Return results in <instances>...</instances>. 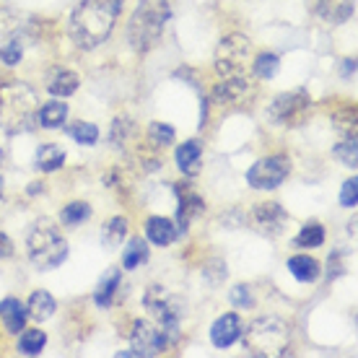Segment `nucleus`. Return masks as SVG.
<instances>
[{
  "instance_id": "obj_5",
  "label": "nucleus",
  "mask_w": 358,
  "mask_h": 358,
  "mask_svg": "<svg viewBox=\"0 0 358 358\" xmlns=\"http://www.w3.org/2000/svg\"><path fill=\"white\" fill-rule=\"evenodd\" d=\"M68 257V242L50 224H36L29 234V260L39 270H52Z\"/></svg>"
},
{
  "instance_id": "obj_26",
  "label": "nucleus",
  "mask_w": 358,
  "mask_h": 358,
  "mask_svg": "<svg viewBox=\"0 0 358 358\" xmlns=\"http://www.w3.org/2000/svg\"><path fill=\"white\" fill-rule=\"evenodd\" d=\"M145 260H148V244L143 239H130L125 252H122V265H125V270H135L138 265H143Z\"/></svg>"
},
{
  "instance_id": "obj_13",
  "label": "nucleus",
  "mask_w": 358,
  "mask_h": 358,
  "mask_svg": "<svg viewBox=\"0 0 358 358\" xmlns=\"http://www.w3.org/2000/svg\"><path fill=\"white\" fill-rule=\"evenodd\" d=\"M242 338V320L239 314H221L210 327V341L215 348H229Z\"/></svg>"
},
{
  "instance_id": "obj_31",
  "label": "nucleus",
  "mask_w": 358,
  "mask_h": 358,
  "mask_svg": "<svg viewBox=\"0 0 358 358\" xmlns=\"http://www.w3.org/2000/svg\"><path fill=\"white\" fill-rule=\"evenodd\" d=\"M91 218V206L89 203H71V206H65L60 210V221L65 226H78L83 221H89Z\"/></svg>"
},
{
  "instance_id": "obj_21",
  "label": "nucleus",
  "mask_w": 358,
  "mask_h": 358,
  "mask_svg": "<svg viewBox=\"0 0 358 358\" xmlns=\"http://www.w3.org/2000/svg\"><path fill=\"white\" fill-rule=\"evenodd\" d=\"M288 270H291V275L296 280H301V283H314L322 268H320V262L309 257V255H294L291 260H288Z\"/></svg>"
},
{
  "instance_id": "obj_19",
  "label": "nucleus",
  "mask_w": 358,
  "mask_h": 358,
  "mask_svg": "<svg viewBox=\"0 0 358 358\" xmlns=\"http://www.w3.org/2000/svg\"><path fill=\"white\" fill-rule=\"evenodd\" d=\"M200 159H203V143L200 141H187L177 148V164L187 177L200 174Z\"/></svg>"
},
{
  "instance_id": "obj_16",
  "label": "nucleus",
  "mask_w": 358,
  "mask_h": 358,
  "mask_svg": "<svg viewBox=\"0 0 358 358\" xmlns=\"http://www.w3.org/2000/svg\"><path fill=\"white\" fill-rule=\"evenodd\" d=\"M0 320H3V324H6V330L8 332L24 330V327H27V320H29L27 306L21 304L18 299L8 296V299L0 301Z\"/></svg>"
},
{
  "instance_id": "obj_14",
  "label": "nucleus",
  "mask_w": 358,
  "mask_h": 358,
  "mask_svg": "<svg viewBox=\"0 0 358 358\" xmlns=\"http://www.w3.org/2000/svg\"><path fill=\"white\" fill-rule=\"evenodd\" d=\"M356 13V0H317V16L324 24H345L350 16Z\"/></svg>"
},
{
  "instance_id": "obj_29",
  "label": "nucleus",
  "mask_w": 358,
  "mask_h": 358,
  "mask_svg": "<svg viewBox=\"0 0 358 358\" xmlns=\"http://www.w3.org/2000/svg\"><path fill=\"white\" fill-rule=\"evenodd\" d=\"M125 236H127V221L122 218V215L112 218V221L101 229V242L107 244V247H120Z\"/></svg>"
},
{
  "instance_id": "obj_39",
  "label": "nucleus",
  "mask_w": 358,
  "mask_h": 358,
  "mask_svg": "<svg viewBox=\"0 0 358 358\" xmlns=\"http://www.w3.org/2000/svg\"><path fill=\"white\" fill-rule=\"evenodd\" d=\"M356 73V60L348 57V60H343V78H350Z\"/></svg>"
},
{
  "instance_id": "obj_34",
  "label": "nucleus",
  "mask_w": 358,
  "mask_h": 358,
  "mask_svg": "<svg viewBox=\"0 0 358 358\" xmlns=\"http://www.w3.org/2000/svg\"><path fill=\"white\" fill-rule=\"evenodd\" d=\"M130 130H133V122H130V120H122V117H117L115 122H112V133H109V141H112V143L120 148V145H122V141H127Z\"/></svg>"
},
{
  "instance_id": "obj_6",
  "label": "nucleus",
  "mask_w": 358,
  "mask_h": 358,
  "mask_svg": "<svg viewBox=\"0 0 358 358\" xmlns=\"http://www.w3.org/2000/svg\"><path fill=\"white\" fill-rule=\"evenodd\" d=\"M145 309L159 320V327L166 332L169 343H177L179 338V322H182V314H185V304L179 301L177 296L166 294L162 286H151L143 296Z\"/></svg>"
},
{
  "instance_id": "obj_30",
  "label": "nucleus",
  "mask_w": 358,
  "mask_h": 358,
  "mask_svg": "<svg viewBox=\"0 0 358 358\" xmlns=\"http://www.w3.org/2000/svg\"><path fill=\"white\" fill-rule=\"evenodd\" d=\"M174 138H177V133H174L171 125L151 122V127H148V143H151L153 148H166V145L174 143Z\"/></svg>"
},
{
  "instance_id": "obj_36",
  "label": "nucleus",
  "mask_w": 358,
  "mask_h": 358,
  "mask_svg": "<svg viewBox=\"0 0 358 358\" xmlns=\"http://www.w3.org/2000/svg\"><path fill=\"white\" fill-rule=\"evenodd\" d=\"M21 45H18L16 39H10V42H6V45L0 47V60L6 65H16L21 63Z\"/></svg>"
},
{
  "instance_id": "obj_32",
  "label": "nucleus",
  "mask_w": 358,
  "mask_h": 358,
  "mask_svg": "<svg viewBox=\"0 0 358 358\" xmlns=\"http://www.w3.org/2000/svg\"><path fill=\"white\" fill-rule=\"evenodd\" d=\"M68 133L76 143H83V145H94L99 141V127L94 122H73L68 127Z\"/></svg>"
},
{
  "instance_id": "obj_8",
  "label": "nucleus",
  "mask_w": 358,
  "mask_h": 358,
  "mask_svg": "<svg viewBox=\"0 0 358 358\" xmlns=\"http://www.w3.org/2000/svg\"><path fill=\"white\" fill-rule=\"evenodd\" d=\"M250 52H252V45L247 36L242 34L224 36L218 50H215V71H218V76H224V78H229V76H242L247 71Z\"/></svg>"
},
{
  "instance_id": "obj_23",
  "label": "nucleus",
  "mask_w": 358,
  "mask_h": 358,
  "mask_svg": "<svg viewBox=\"0 0 358 358\" xmlns=\"http://www.w3.org/2000/svg\"><path fill=\"white\" fill-rule=\"evenodd\" d=\"M65 117H68V104L65 101H47L45 107L39 109V125L47 127V130H55V127H63Z\"/></svg>"
},
{
  "instance_id": "obj_27",
  "label": "nucleus",
  "mask_w": 358,
  "mask_h": 358,
  "mask_svg": "<svg viewBox=\"0 0 358 358\" xmlns=\"http://www.w3.org/2000/svg\"><path fill=\"white\" fill-rule=\"evenodd\" d=\"M45 345H47L45 330H24L21 338H18V350L27 353V356H39Z\"/></svg>"
},
{
  "instance_id": "obj_3",
  "label": "nucleus",
  "mask_w": 358,
  "mask_h": 358,
  "mask_svg": "<svg viewBox=\"0 0 358 358\" xmlns=\"http://www.w3.org/2000/svg\"><path fill=\"white\" fill-rule=\"evenodd\" d=\"M169 16V0H141L133 18H130V24H127L130 47L138 50V52H148L151 47L159 45Z\"/></svg>"
},
{
  "instance_id": "obj_1",
  "label": "nucleus",
  "mask_w": 358,
  "mask_h": 358,
  "mask_svg": "<svg viewBox=\"0 0 358 358\" xmlns=\"http://www.w3.org/2000/svg\"><path fill=\"white\" fill-rule=\"evenodd\" d=\"M120 10H122V0H83L73 10L71 24H68L71 39L81 50L99 47L112 34Z\"/></svg>"
},
{
  "instance_id": "obj_11",
  "label": "nucleus",
  "mask_w": 358,
  "mask_h": 358,
  "mask_svg": "<svg viewBox=\"0 0 358 358\" xmlns=\"http://www.w3.org/2000/svg\"><path fill=\"white\" fill-rule=\"evenodd\" d=\"M174 192H177V229L179 231H187V226L195 221V218H200V215L206 213V200L197 195L195 189L189 187V185H177L174 187Z\"/></svg>"
},
{
  "instance_id": "obj_25",
  "label": "nucleus",
  "mask_w": 358,
  "mask_h": 358,
  "mask_svg": "<svg viewBox=\"0 0 358 358\" xmlns=\"http://www.w3.org/2000/svg\"><path fill=\"white\" fill-rule=\"evenodd\" d=\"M65 164V151H60V145L45 143L39 151H36V166L42 171H57Z\"/></svg>"
},
{
  "instance_id": "obj_7",
  "label": "nucleus",
  "mask_w": 358,
  "mask_h": 358,
  "mask_svg": "<svg viewBox=\"0 0 358 358\" xmlns=\"http://www.w3.org/2000/svg\"><path fill=\"white\" fill-rule=\"evenodd\" d=\"M312 109V99L306 91H288V94H280V96L273 99V104L268 107V117L273 125H288L296 127L301 125Z\"/></svg>"
},
{
  "instance_id": "obj_18",
  "label": "nucleus",
  "mask_w": 358,
  "mask_h": 358,
  "mask_svg": "<svg viewBox=\"0 0 358 358\" xmlns=\"http://www.w3.org/2000/svg\"><path fill=\"white\" fill-rule=\"evenodd\" d=\"M78 83H81V78L73 71H65V68H55V71L47 76V91H50L52 96H60V99L76 94Z\"/></svg>"
},
{
  "instance_id": "obj_10",
  "label": "nucleus",
  "mask_w": 358,
  "mask_h": 358,
  "mask_svg": "<svg viewBox=\"0 0 358 358\" xmlns=\"http://www.w3.org/2000/svg\"><path fill=\"white\" fill-rule=\"evenodd\" d=\"M130 343H133V353L135 356H159L166 350L169 345V338L162 327L145 322V320H138L133 324V332H130Z\"/></svg>"
},
{
  "instance_id": "obj_4",
  "label": "nucleus",
  "mask_w": 358,
  "mask_h": 358,
  "mask_svg": "<svg viewBox=\"0 0 358 358\" xmlns=\"http://www.w3.org/2000/svg\"><path fill=\"white\" fill-rule=\"evenodd\" d=\"M288 338L291 330L280 317H257L244 330V350L250 356H288Z\"/></svg>"
},
{
  "instance_id": "obj_28",
  "label": "nucleus",
  "mask_w": 358,
  "mask_h": 358,
  "mask_svg": "<svg viewBox=\"0 0 358 358\" xmlns=\"http://www.w3.org/2000/svg\"><path fill=\"white\" fill-rule=\"evenodd\" d=\"M335 159H341L343 166L356 169L358 166V145H356V133L345 135L341 143L335 145Z\"/></svg>"
},
{
  "instance_id": "obj_37",
  "label": "nucleus",
  "mask_w": 358,
  "mask_h": 358,
  "mask_svg": "<svg viewBox=\"0 0 358 358\" xmlns=\"http://www.w3.org/2000/svg\"><path fill=\"white\" fill-rule=\"evenodd\" d=\"M231 304L239 306V309H247V306L255 304V299H252V288L250 286H234L231 288Z\"/></svg>"
},
{
  "instance_id": "obj_20",
  "label": "nucleus",
  "mask_w": 358,
  "mask_h": 358,
  "mask_svg": "<svg viewBox=\"0 0 358 358\" xmlns=\"http://www.w3.org/2000/svg\"><path fill=\"white\" fill-rule=\"evenodd\" d=\"M120 280H122V273H120V268H112V270H107V273L101 275L96 294H94V301H96V306H101V309H109V306L115 304V294H117V288H120Z\"/></svg>"
},
{
  "instance_id": "obj_40",
  "label": "nucleus",
  "mask_w": 358,
  "mask_h": 358,
  "mask_svg": "<svg viewBox=\"0 0 358 358\" xmlns=\"http://www.w3.org/2000/svg\"><path fill=\"white\" fill-rule=\"evenodd\" d=\"M0 195H3V189H0Z\"/></svg>"
},
{
  "instance_id": "obj_12",
  "label": "nucleus",
  "mask_w": 358,
  "mask_h": 358,
  "mask_svg": "<svg viewBox=\"0 0 358 358\" xmlns=\"http://www.w3.org/2000/svg\"><path fill=\"white\" fill-rule=\"evenodd\" d=\"M252 221L257 226V231H262L265 236H278L286 229L288 213L278 203H257L252 208Z\"/></svg>"
},
{
  "instance_id": "obj_22",
  "label": "nucleus",
  "mask_w": 358,
  "mask_h": 358,
  "mask_svg": "<svg viewBox=\"0 0 358 358\" xmlns=\"http://www.w3.org/2000/svg\"><path fill=\"white\" fill-rule=\"evenodd\" d=\"M55 309H57V304H55V299L47 291H34V294L29 296V306L27 312L31 320H36V322H45V320H50L55 314Z\"/></svg>"
},
{
  "instance_id": "obj_15",
  "label": "nucleus",
  "mask_w": 358,
  "mask_h": 358,
  "mask_svg": "<svg viewBox=\"0 0 358 358\" xmlns=\"http://www.w3.org/2000/svg\"><path fill=\"white\" fill-rule=\"evenodd\" d=\"M179 229L171 224L169 218H164V215H151L148 221H145V236L151 239L156 247H169L174 239H177Z\"/></svg>"
},
{
  "instance_id": "obj_2",
  "label": "nucleus",
  "mask_w": 358,
  "mask_h": 358,
  "mask_svg": "<svg viewBox=\"0 0 358 358\" xmlns=\"http://www.w3.org/2000/svg\"><path fill=\"white\" fill-rule=\"evenodd\" d=\"M39 99L34 89L21 81H8L0 86V127L8 135L29 133L36 125Z\"/></svg>"
},
{
  "instance_id": "obj_17",
  "label": "nucleus",
  "mask_w": 358,
  "mask_h": 358,
  "mask_svg": "<svg viewBox=\"0 0 358 358\" xmlns=\"http://www.w3.org/2000/svg\"><path fill=\"white\" fill-rule=\"evenodd\" d=\"M247 91H250V83L244 81L242 76H229L226 81L213 86V101H218V104H234V101H239Z\"/></svg>"
},
{
  "instance_id": "obj_9",
  "label": "nucleus",
  "mask_w": 358,
  "mask_h": 358,
  "mask_svg": "<svg viewBox=\"0 0 358 358\" xmlns=\"http://www.w3.org/2000/svg\"><path fill=\"white\" fill-rule=\"evenodd\" d=\"M288 174H291V162H288V156L278 153V156L260 159L247 171V185L255 189H275L286 182Z\"/></svg>"
},
{
  "instance_id": "obj_24",
  "label": "nucleus",
  "mask_w": 358,
  "mask_h": 358,
  "mask_svg": "<svg viewBox=\"0 0 358 358\" xmlns=\"http://www.w3.org/2000/svg\"><path fill=\"white\" fill-rule=\"evenodd\" d=\"M296 247L301 250H314V247H322L324 244V229L320 221H309V224L301 226V231L296 234L294 239Z\"/></svg>"
},
{
  "instance_id": "obj_38",
  "label": "nucleus",
  "mask_w": 358,
  "mask_h": 358,
  "mask_svg": "<svg viewBox=\"0 0 358 358\" xmlns=\"http://www.w3.org/2000/svg\"><path fill=\"white\" fill-rule=\"evenodd\" d=\"M10 255H13V244H10V239L6 234L0 231V260H3V257H10Z\"/></svg>"
},
{
  "instance_id": "obj_35",
  "label": "nucleus",
  "mask_w": 358,
  "mask_h": 358,
  "mask_svg": "<svg viewBox=\"0 0 358 358\" xmlns=\"http://www.w3.org/2000/svg\"><path fill=\"white\" fill-rule=\"evenodd\" d=\"M358 203V179L350 177L341 189V206L343 208H356Z\"/></svg>"
},
{
  "instance_id": "obj_33",
  "label": "nucleus",
  "mask_w": 358,
  "mask_h": 358,
  "mask_svg": "<svg viewBox=\"0 0 358 358\" xmlns=\"http://www.w3.org/2000/svg\"><path fill=\"white\" fill-rule=\"evenodd\" d=\"M278 65H280V60H278V55H273V52H262V55H257V60L252 63V71H255V76L257 78H273L278 73Z\"/></svg>"
}]
</instances>
